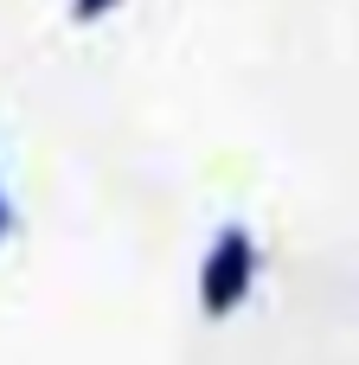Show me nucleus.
I'll return each mask as SVG.
<instances>
[{
  "instance_id": "f257e3e1",
  "label": "nucleus",
  "mask_w": 359,
  "mask_h": 365,
  "mask_svg": "<svg viewBox=\"0 0 359 365\" xmlns=\"http://www.w3.org/2000/svg\"><path fill=\"white\" fill-rule=\"evenodd\" d=\"M257 269H263V250L244 225H218L206 257H199V314L206 321H231L251 289H257Z\"/></svg>"
},
{
  "instance_id": "f03ea898",
  "label": "nucleus",
  "mask_w": 359,
  "mask_h": 365,
  "mask_svg": "<svg viewBox=\"0 0 359 365\" xmlns=\"http://www.w3.org/2000/svg\"><path fill=\"white\" fill-rule=\"evenodd\" d=\"M122 0H71V19L77 26H90V19H103V13H116Z\"/></svg>"
},
{
  "instance_id": "7ed1b4c3",
  "label": "nucleus",
  "mask_w": 359,
  "mask_h": 365,
  "mask_svg": "<svg viewBox=\"0 0 359 365\" xmlns=\"http://www.w3.org/2000/svg\"><path fill=\"white\" fill-rule=\"evenodd\" d=\"M13 237V199H6V180H0V244Z\"/></svg>"
}]
</instances>
